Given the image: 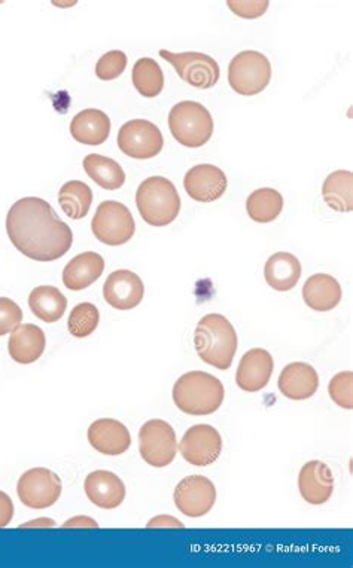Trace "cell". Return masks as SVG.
Listing matches in <instances>:
<instances>
[{
  "instance_id": "e575fe53",
  "label": "cell",
  "mask_w": 353,
  "mask_h": 568,
  "mask_svg": "<svg viewBox=\"0 0 353 568\" xmlns=\"http://www.w3.org/2000/svg\"><path fill=\"white\" fill-rule=\"evenodd\" d=\"M23 310L17 302L9 298H0V337L11 334L21 325Z\"/></svg>"
},
{
  "instance_id": "836d02e7",
  "label": "cell",
  "mask_w": 353,
  "mask_h": 568,
  "mask_svg": "<svg viewBox=\"0 0 353 568\" xmlns=\"http://www.w3.org/2000/svg\"><path fill=\"white\" fill-rule=\"evenodd\" d=\"M352 384L353 374L351 371L340 372V374H337L336 377L330 381L328 393H330V398L333 399L334 403H337L340 408H353Z\"/></svg>"
},
{
  "instance_id": "d6a6232c",
  "label": "cell",
  "mask_w": 353,
  "mask_h": 568,
  "mask_svg": "<svg viewBox=\"0 0 353 568\" xmlns=\"http://www.w3.org/2000/svg\"><path fill=\"white\" fill-rule=\"evenodd\" d=\"M127 67V56L123 51H109L99 58L96 64V75L100 81H114L123 75Z\"/></svg>"
},
{
  "instance_id": "d4e9b609",
  "label": "cell",
  "mask_w": 353,
  "mask_h": 568,
  "mask_svg": "<svg viewBox=\"0 0 353 568\" xmlns=\"http://www.w3.org/2000/svg\"><path fill=\"white\" fill-rule=\"evenodd\" d=\"M264 277L272 289L278 292H289L297 286L300 280L301 262L291 253H275L267 259Z\"/></svg>"
},
{
  "instance_id": "83f0119b",
  "label": "cell",
  "mask_w": 353,
  "mask_h": 568,
  "mask_svg": "<svg viewBox=\"0 0 353 568\" xmlns=\"http://www.w3.org/2000/svg\"><path fill=\"white\" fill-rule=\"evenodd\" d=\"M322 197L328 207L340 213H351L353 209L352 171L337 170L325 179Z\"/></svg>"
},
{
  "instance_id": "1f68e13d",
  "label": "cell",
  "mask_w": 353,
  "mask_h": 568,
  "mask_svg": "<svg viewBox=\"0 0 353 568\" xmlns=\"http://www.w3.org/2000/svg\"><path fill=\"white\" fill-rule=\"evenodd\" d=\"M100 322V313L96 305L82 302L73 308L68 320L69 332L75 338H87L96 331Z\"/></svg>"
},
{
  "instance_id": "4dcf8cb0",
  "label": "cell",
  "mask_w": 353,
  "mask_h": 568,
  "mask_svg": "<svg viewBox=\"0 0 353 568\" xmlns=\"http://www.w3.org/2000/svg\"><path fill=\"white\" fill-rule=\"evenodd\" d=\"M132 81L141 96L154 99L164 88L163 70L154 58H139L133 67Z\"/></svg>"
},
{
  "instance_id": "e0dca14e",
  "label": "cell",
  "mask_w": 353,
  "mask_h": 568,
  "mask_svg": "<svg viewBox=\"0 0 353 568\" xmlns=\"http://www.w3.org/2000/svg\"><path fill=\"white\" fill-rule=\"evenodd\" d=\"M298 490L310 505H324L334 493V476L330 467L319 460L309 461L301 467Z\"/></svg>"
},
{
  "instance_id": "f1b7e54d",
  "label": "cell",
  "mask_w": 353,
  "mask_h": 568,
  "mask_svg": "<svg viewBox=\"0 0 353 568\" xmlns=\"http://www.w3.org/2000/svg\"><path fill=\"white\" fill-rule=\"evenodd\" d=\"M246 210L249 218L257 224H270L282 213V194L273 188L257 189L246 200Z\"/></svg>"
},
{
  "instance_id": "7402d4cb",
  "label": "cell",
  "mask_w": 353,
  "mask_h": 568,
  "mask_svg": "<svg viewBox=\"0 0 353 568\" xmlns=\"http://www.w3.org/2000/svg\"><path fill=\"white\" fill-rule=\"evenodd\" d=\"M71 134L82 145H103L111 134V119L99 109H85L72 119Z\"/></svg>"
},
{
  "instance_id": "ac0fdd59",
  "label": "cell",
  "mask_w": 353,
  "mask_h": 568,
  "mask_svg": "<svg viewBox=\"0 0 353 568\" xmlns=\"http://www.w3.org/2000/svg\"><path fill=\"white\" fill-rule=\"evenodd\" d=\"M88 442L105 455H121L129 451L132 436L129 429L114 418H100L88 427Z\"/></svg>"
},
{
  "instance_id": "74e56055",
  "label": "cell",
  "mask_w": 353,
  "mask_h": 568,
  "mask_svg": "<svg viewBox=\"0 0 353 568\" xmlns=\"http://www.w3.org/2000/svg\"><path fill=\"white\" fill-rule=\"evenodd\" d=\"M154 527L184 528V524H182V522L179 521V519L173 518V516L160 515V516H155V518H152L151 521L148 522V528H154Z\"/></svg>"
},
{
  "instance_id": "9a60e30c",
  "label": "cell",
  "mask_w": 353,
  "mask_h": 568,
  "mask_svg": "<svg viewBox=\"0 0 353 568\" xmlns=\"http://www.w3.org/2000/svg\"><path fill=\"white\" fill-rule=\"evenodd\" d=\"M228 180L224 171L212 164H199L188 170L184 177L187 194L199 203L219 200L227 191Z\"/></svg>"
},
{
  "instance_id": "5b68a950",
  "label": "cell",
  "mask_w": 353,
  "mask_h": 568,
  "mask_svg": "<svg viewBox=\"0 0 353 568\" xmlns=\"http://www.w3.org/2000/svg\"><path fill=\"white\" fill-rule=\"evenodd\" d=\"M169 127L172 136L187 148H202L211 140L213 118L211 112L199 102L178 103L169 114Z\"/></svg>"
},
{
  "instance_id": "6da1fadb",
  "label": "cell",
  "mask_w": 353,
  "mask_h": 568,
  "mask_svg": "<svg viewBox=\"0 0 353 568\" xmlns=\"http://www.w3.org/2000/svg\"><path fill=\"white\" fill-rule=\"evenodd\" d=\"M6 232L18 252L38 262H53L71 250L72 229L48 201L26 197L15 201L6 216Z\"/></svg>"
},
{
  "instance_id": "484cf974",
  "label": "cell",
  "mask_w": 353,
  "mask_h": 568,
  "mask_svg": "<svg viewBox=\"0 0 353 568\" xmlns=\"http://www.w3.org/2000/svg\"><path fill=\"white\" fill-rule=\"evenodd\" d=\"M33 316L45 323H56L65 316L68 299L54 286H38L29 296Z\"/></svg>"
},
{
  "instance_id": "9c48e42d",
  "label": "cell",
  "mask_w": 353,
  "mask_h": 568,
  "mask_svg": "<svg viewBox=\"0 0 353 568\" xmlns=\"http://www.w3.org/2000/svg\"><path fill=\"white\" fill-rule=\"evenodd\" d=\"M139 450L149 466H169L178 453L175 430L167 421L149 420L139 432Z\"/></svg>"
},
{
  "instance_id": "4316f807",
  "label": "cell",
  "mask_w": 353,
  "mask_h": 568,
  "mask_svg": "<svg viewBox=\"0 0 353 568\" xmlns=\"http://www.w3.org/2000/svg\"><path fill=\"white\" fill-rule=\"evenodd\" d=\"M82 166H84L88 177L96 182L100 188L117 191L126 183V173H124L123 167L112 158L90 154L84 158Z\"/></svg>"
},
{
  "instance_id": "603a6c76",
  "label": "cell",
  "mask_w": 353,
  "mask_h": 568,
  "mask_svg": "<svg viewBox=\"0 0 353 568\" xmlns=\"http://www.w3.org/2000/svg\"><path fill=\"white\" fill-rule=\"evenodd\" d=\"M303 299L312 310L327 313L342 301V286L330 274H315L304 283Z\"/></svg>"
},
{
  "instance_id": "2e32d148",
  "label": "cell",
  "mask_w": 353,
  "mask_h": 568,
  "mask_svg": "<svg viewBox=\"0 0 353 568\" xmlns=\"http://www.w3.org/2000/svg\"><path fill=\"white\" fill-rule=\"evenodd\" d=\"M275 369L272 354L263 348L246 351L236 372V383L243 392L255 393L269 384Z\"/></svg>"
},
{
  "instance_id": "d590c367",
  "label": "cell",
  "mask_w": 353,
  "mask_h": 568,
  "mask_svg": "<svg viewBox=\"0 0 353 568\" xmlns=\"http://www.w3.org/2000/svg\"><path fill=\"white\" fill-rule=\"evenodd\" d=\"M270 2L267 0H228L227 6L236 14L237 17L248 18V20H254V18L261 17V15L266 14L267 9H269Z\"/></svg>"
},
{
  "instance_id": "ab89813d",
  "label": "cell",
  "mask_w": 353,
  "mask_h": 568,
  "mask_svg": "<svg viewBox=\"0 0 353 568\" xmlns=\"http://www.w3.org/2000/svg\"><path fill=\"white\" fill-rule=\"evenodd\" d=\"M56 522L53 519L41 518L35 519V521L27 522V524L20 525V528H32V527H54Z\"/></svg>"
},
{
  "instance_id": "f35d334b",
  "label": "cell",
  "mask_w": 353,
  "mask_h": 568,
  "mask_svg": "<svg viewBox=\"0 0 353 568\" xmlns=\"http://www.w3.org/2000/svg\"><path fill=\"white\" fill-rule=\"evenodd\" d=\"M69 527L97 528L99 527V524H97V522L94 521L93 518H90V516H75V518L69 519V521L66 522V524H63V528H69Z\"/></svg>"
},
{
  "instance_id": "7a4b0ae2",
  "label": "cell",
  "mask_w": 353,
  "mask_h": 568,
  "mask_svg": "<svg viewBox=\"0 0 353 568\" xmlns=\"http://www.w3.org/2000/svg\"><path fill=\"white\" fill-rule=\"evenodd\" d=\"M237 344L236 331L230 320L222 314L203 317L194 332V347L200 359L219 371L230 368L236 356Z\"/></svg>"
},
{
  "instance_id": "5bb4252c",
  "label": "cell",
  "mask_w": 353,
  "mask_h": 568,
  "mask_svg": "<svg viewBox=\"0 0 353 568\" xmlns=\"http://www.w3.org/2000/svg\"><path fill=\"white\" fill-rule=\"evenodd\" d=\"M143 295L145 286L141 277L130 270L114 271L103 284L105 301L115 310H133L141 304Z\"/></svg>"
},
{
  "instance_id": "d6986e66",
  "label": "cell",
  "mask_w": 353,
  "mask_h": 568,
  "mask_svg": "<svg viewBox=\"0 0 353 568\" xmlns=\"http://www.w3.org/2000/svg\"><path fill=\"white\" fill-rule=\"evenodd\" d=\"M85 494L97 508L117 509L126 499V487L120 476L108 470H96L85 479Z\"/></svg>"
},
{
  "instance_id": "4fadbf2b",
  "label": "cell",
  "mask_w": 353,
  "mask_h": 568,
  "mask_svg": "<svg viewBox=\"0 0 353 568\" xmlns=\"http://www.w3.org/2000/svg\"><path fill=\"white\" fill-rule=\"evenodd\" d=\"M179 451L182 457L193 466H209L215 463L222 453L221 435L215 427L209 424H197L187 430L179 444Z\"/></svg>"
},
{
  "instance_id": "30bf717a",
  "label": "cell",
  "mask_w": 353,
  "mask_h": 568,
  "mask_svg": "<svg viewBox=\"0 0 353 568\" xmlns=\"http://www.w3.org/2000/svg\"><path fill=\"white\" fill-rule=\"evenodd\" d=\"M164 146L163 134L154 122L132 119L118 131V148L127 157L149 160L157 157Z\"/></svg>"
},
{
  "instance_id": "8992f818",
  "label": "cell",
  "mask_w": 353,
  "mask_h": 568,
  "mask_svg": "<svg viewBox=\"0 0 353 568\" xmlns=\"http://www.w3.org/2000/svg\"><path fill=\"white\" fill-rule=\"evenodd\" d=\"M272 81V64L258 51H243L228 66L230 87L242 96H257Z\"/></svg>"
},
{
  "instance_id": "3957f363",
  "label": "cell",
  "mask_w": 353,
  "mask_h": 568,
  "mask_svg": "<svg viewBox=\"0 0 353 568\" xmlns=\"http://www.w3.org/2000/svg\"><path fill=\"white\" fill-rule=\"evenodd\" d=\"M225 390L221 381L208 372L193 371L182 375L173 387V402L184 414L211 415L221 408Z\"/></svg>"
},
{
  "instance_id": "f546056e",
  "label": "cell",
  "mask_w": 353,
  "mask_h": 568,
  "mask_svg": "<svg viewBox=\"0 0 353 568\" xmlns=\"http://www.w3.org/2000/svg\"><path fill=\"white\" fill-rule=\"evenodd\" d=\"M59 204L63 212L73 221L84 219L93 204V191L81 180L65 183L59 192Z\"/></svg>"
},
{
  "instance_id": "277c9868",
  "label": "cell",
  "mask_w": 353,
  "mask_h": 568,
  "mask_svg": "<svg viewBox=\"0 0 353 568\" xmlns=\"http://www.w3.org/2000/svg\"><path fill=\"white\" fill-rule=\"evenodd\" d=\"M136 206L146 224L167 227L181 212V197L167 177L152 176L139 185Z\"/></svg>"
},
{
  "instance_id": "44dd1931",
  "label": "cell",
  "mask_w": 353,
  "mask_h": 568,
  "mask_svg": "<svg viewBox=\"0 0 353 568\" xmlns=\"http://www.w3.org/2000/svg\"><path fill=\"white\" fill-rule=\"evenodd\" d=\"M47 338L44 331L32 323L20 325L9 337V356L20 365H30L44 354Z\"/></svg>"
},
{
  "instance_id": "ffe728a7",
  "label": "cell",
  "mask_w": 353,
  "mask_h": 568,
  "mask_svg": "<svg viewBox=\"0 0 353 568\" xmlns=\"http://www.w3.org/2000/svg\"><path fill=\"white\" fill-rule=\"evenodd\" d=\"M278 386L285 398L291 400L310 399L318 392L319 375L313 366L303 362H294L283 369Z\"/></svg>"
},
{
  "instance_id": "ba28073f",
  "label": "cell",
  "mask_w": 353,
  "mask_h": 568,
  "mask_svg": "<svg viewBox=\"0 0 353 568\" xmlns=\"http://www.w3.org/2000/svg\"><path fill=\"white\" fill-rule=\"evenodd\" d=\"M21 503L30 509H47L56 505L62 496L60 476L47 467H35L21 475L17 484Z\"/></svg>"
},
{
  "instance_id": "8d00e7d4",
  "label": "cell",
  "mask_w": 353,
  "mask_h": 568,
  "mask_svg": "<svg viewBox=\"0 0 353 568\" xmlns=\"http://www.w3.org/2000/svg\"><path fill=\"white\" fill-rule=\"evenodd\" d=\"M14 518V503L8 494L0 491V528L6 527Z\"/></svg>"
},
{
  "instance_id": "7c38bea8",
  "label": "cell",
  "mask_w": 353,
  "mask_h": 568,
  "mask_svg": "<svg viewBox=\"0 0 353 568\" xmlns=\"http://www.w3.org/2000/svg\"><path fill=\"white\" fill-rule=\"evenodd\" d=\"M176 508L190 518H202L212 511L216 502V488L205 476H187L175 488Z\"/></svg>"
},
{
  "instance_id": "cb8c5ba5",
  "label": "cell",
  "mask_w": 353,
  "mask_h": 568,
  "mask_svg": "<svg viewBox=\"0 0 353 568\" xmlns=\"http://www.w3.org/2000/svg\"><path fill=\"white\" fill-rule=\"evenodd\" d=\"M105 270V261L96 252H84L75 256L63 270V284L69 290H84L96 283Z\"/></svg>"
},
{
  "instance_id": "52a82bcc",
  "label": "cell",
  "mask_w": 353,
  "mask_h": 568,
  "mask_svg": "<svg viewBox=\"0 0 353 568\" xmlns=\"http://www.w3.org/2000/svg\"><path fill=\"white\" fill-rule=\"evenodd\" d=\"M91 231L106 246H123L135 235V219L120 201H103L91 221Z\"/></svg>"
},
{
  "instance_id": "8fae6325",
  "label": "cell",
  "mask_w": 353,
  "mask_h": 568,
  "mask_svg": "<svg viewBox=\"0 0 353 568\" xmlns=\"http://www.w3.org/2000/svg\"><path fill=\"white\" fill-rule=\"evenodd\" d=\"M161 58L175 67L176 73L182 81L191 87L208 90L218 84L221 70L215 58L203 53H170L167 50L160 51Z\"/></svg>"
}]
</instances>
